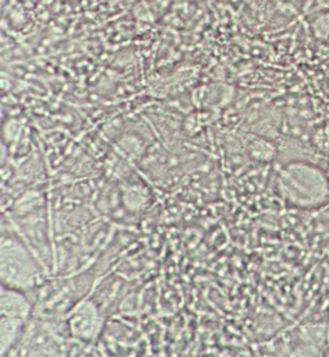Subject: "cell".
I'll return each mask as SVG.
<instances>
[{"label":"cell","instance_id":"1","mask_svg":"<svg viewBox=\"0 0 329 357\" xmlns=\"http://www.w3.org/2000/svg\"><path fill=\"white\" fill-rule=\"evenodd\" d=\"M3 278L15 286H31L38 276V266L26 248L13 237L3 240L1 248Z\"/></svg>","mask_w":329,"mask_h":357},{"label":"cell","instance_id":"2","mask_svg":"<svg viewBox=\"0 0 329 357\" xmlns=\"http://www.w3.org/2000/svg\"><path fill=\"white\" fill-rule=\"evenodd\" d=\"M29 311L28 301L15 290L3 287L1 291V351L15 342Z\"/></svg>","mask_w":329,"mask_h":357},{"label":"cell","instance_id":"3","mask_svg":"<svg viewBox=\"0 0 329 357\" xmlns=\"http://www.w3.org/2000/svg\"><path fill=\"white\" fill-rule=\"evenodd\" d=\"M72 332L82 337L93 336L99 329V317L98 311L92 304L84 303L72 315Z\"/></svg>","mask_w":329,"mask_h":357}]
</instances>
